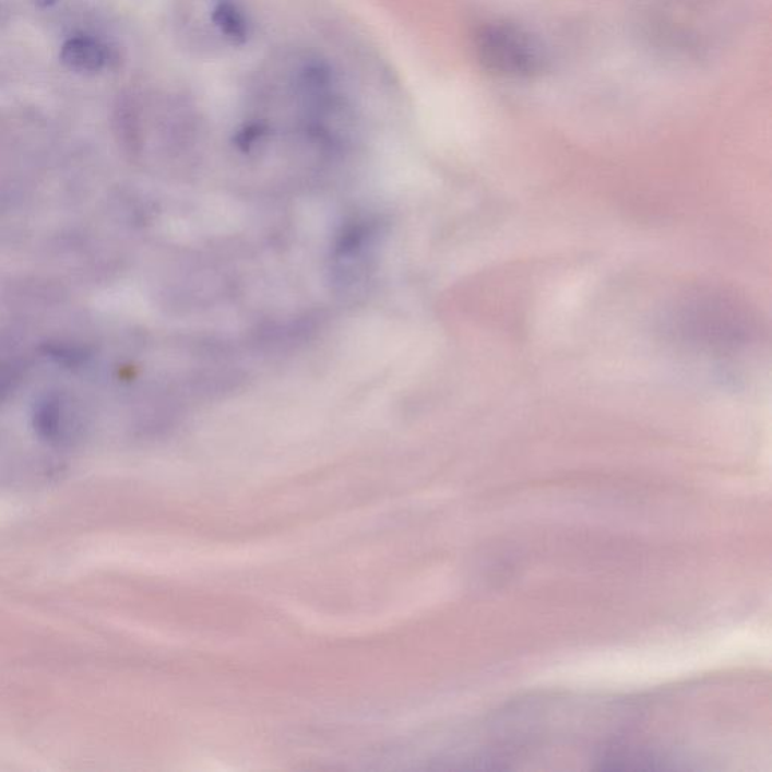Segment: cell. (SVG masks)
<instances>
[{
  "label": "cell",
  "mask_w": 772,
  "mask_h": 772,
  "mask_svg": "<svg viewBox=\"0 0 772 772\" xmlns=\"http://www.w3.org/2000/svg\"><path fill=\"white\" fill-rule=\"evenodd\" d=\"M61 61L78 73H97L108 66L109 50L97 39L73 37L62 46Z\"/></svg>",
  "instance_id": "3"
},
{
  "label": "cell",
  "mask_w": 772,
  "mask_h": 772,
  "mask_svg": "<svg viewBox=\"0 0 772 772\" xmlns=\"http://www.w3.org/2000/svg\"><path fill=\"white\" fill-rule=\"evenodd\" d=\"M210 25L228 45L244 46L252 34V23L239 0H212Z\"/></svg>",
  "instance_id": "2"
},
{
  "label": "cell",
  "mask_w": 772,
  "mask_h": 772,
  "mask_svg": "<svg viewBox=\"0 0 772 772\" xmlns=\"http://www.w3.org/2000/svg\"><path fill=\"white\" fill-rule=\"evenodd\" d=\"M477 50L488 69L506 76H524L537 70L541 59L528 35L510 26H489L477 37Z\"/></svg>",
  "instance_id": "1"
},
{
  "label": "cell",
  "mask_w": 772,
  "mask_h": 772,
  "mask_svg": "<svg viewBox=\"0 0 772 772\" xmlns=\"http://www.w3.org/2000/svg\"><path fill=\"white\" fill-rule=\"evenodd\" d=\"M32 2L35 3V5L39 8H49L51 5H55V3L58 2V0H32Z\"/></svg>",
  "instance_id": "4"
}]
</instances>
